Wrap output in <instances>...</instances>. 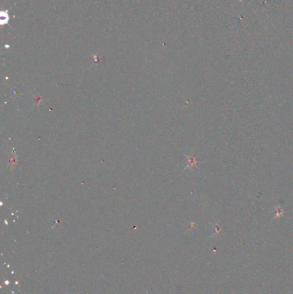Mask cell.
Wrapping results in <instances>:
<instances>
[{
  "instance_id": "1",
  "label": "cell",
  "mask_w": 293,
  "mask_h": 294,
  "mask_svg": "<svg viewBox=\"0 0 293 294\" xmlns=\"http://www.w3.org/2000/svg\"><path fill=\"white\" fill-rule=\"evenodd\" d=\"M187 163H188V165L190 167H194L196 164V160L193 157H189L187 158Z\"/></svg>"
},
{
  "instance_id": "2",
  "label": "cell",
  "mask_w": 293,
  "mask_h": 294,
  "mask_svg": "<svg viewBox=\"0 0 293 294\" xmlns=\"http://www.w3.org/2000/svg\"><path fill=\"white\" fill-rule=\"evenodd\" d=\"M276 217H281L284 214V211L281 209L280 206H276Z\"/></svg>"
}]
</instances>
